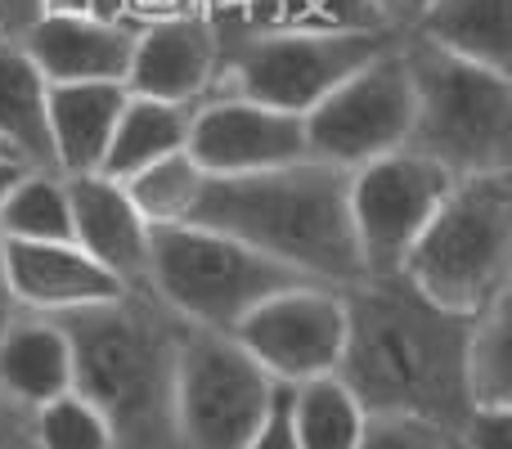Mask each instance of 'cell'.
I'll return each mask as SVG.
<instances>
[{"instance_id": "cell-4", "label": "cell", "mask_w": 512, "mask_h": 449, "mask_svg": "<svg viewBox=\"0 0 512 449\" xmlns=\"http://www.w3.org/2000/svg\"><path fill=\"white\" fill-rule=\"evenodd\" d=\"M396 274L468 319L512 297V171L454 180Z\"/></svg>"}, {"instance_id": "cell-25", "label": "cell", "mask_w": 512, "mask_h": 449, "mask_svg": "<svg viewBox=\"0 0 512 449\" xmlns=\"http://www.w3.org/2000/svg\"><path fill=\"white\" fill-rule=\"evenodd\" d=\"M512 297L495 301L486 315L472 319L468 355H463V382L468 400L477 405H512V346H508Z\"/></svg>"}, {"instance_id": "cell-17", "label": "cell", "mask_w": 512, "mask_h": 449, "mask_svg": "<svg viewBox=\"0 0 512 449\" xmlns=\"http://www.w3.org/2000/svg\"><path fill=\"white\" fill-rule=\"evenodd\" d=\"M122 104V81H54L45 90V122L59 176H95Z\"/></svg>"}, {"instance_id": "cell-18", "label": "cell", "mask_w": 512, "mask_h": 449, "mask_svg": "<svg viewBox=\"0 0 512 449\" xmlns=\"http://www.w3.org/2000/svg\"><path fill=\"white\" fill-rule=\"evenodd\" d=\"M0 391L27 414L72 391V346L54 315L18 310L0 333Z\"/></svg>"}, {"instance_id": "cell-6", "label": "cell", "mask_w": 512, "mask_h": 449, "mask_svg": "<svg viewBox=\"0 0 512 449\" xmlns=\"http://www.w3.org/2000/svg\"><path fill=\"white\" fill-rule=\"evenodd\" d=\"M221 54L207 99H248L261 108L306 117L342 77L400 41V32H252L216 18Z\"/></svg>"}, {"instance_id": "cell-22", "label": "cell", "mask_w": 512, "mask_h": 449, "mask_svg": "<svg viewBox=\"0 0 512 449\" xmlns=\"http://www.w3.org/2000/svg\"><path fill=\"white\" fill-rule=\"evenodd\" d=\"M0 238L5 243H72L68 180L59 171L27 167L0 203Z\"/></svg>"}, {"instance_id": "cell-10", "label": "cell", "mask_w": 512, "mask_h": 449, "mask_svg": "<svg viewBox=\"0 0 512 449\" xmlns=\"http://www.w3.org/2000/svg\"><path fill=\"white\" fill-rule=\"evenodd\" d=\"M454 176L436 162L409 149L382 153L351 171L346 207H351V234L364 274H396L414 238L432 221L441 198L450 194Z\"/></svg>"}, {"instance_id": "cell-26", "label": "cell", "mask_w": 512, "mask_h": 449, "mask_svg": "<svg viewBox=\"0 0 512 449\" xmlns=\"http://www.w3.org/2000/svg\"><path fill=\"white\" fill-rule=\"evenodd\" d=\"M117 185L126 189V198H131L135 212H140L149 225H176V221H185L189 207H194V194H198V185H203V171H198V162L180 149V153H167V158L149 162V167H140L135 176L117 180Z\"/></svg>"}, {"instance_id": "cell-9", "label": "cell", "mask_w": 512, "mask_h": 449, "mask_svg": "<svg viewBox=\"0 0 512 449\" xmlns=\"http://www.w3.org/2000/svg\"><path fill=\"white\" fill-rule=\"evenodd\" d=\"M414 122V90L400 41L342 77L306 117V158L355 171L382 153L405 149Z\"/></svg>"}, {"instance_id": "cell-14", "label": "cell", "mask_w": 512, "mask_h": 449, "mask_svg": "<svg viewBox=\"0 0 512 449\" xmlns=\"http://www.w3.org/2000/svg\"><path fill=\"white\" fill-rule=\"evenodd\" d=\"M72 203V243L95 256L122 288H149V221L108 176H63Z\"/></svg>"}, {"instance_id": "cell-30", "label": "cell", "mask_w": 512, "mask_h": 449, "mask_svg": "<svg viewBox=\"0 0 512 449\" xmlns=\"http://www.w3.org/2000/svg\"><path fill=\"white\" fill-rule=\"evenodd\" d=\"M243 0H131L135 27L158 18H230Z\"/></svg>"}, {"instance_id": "cell-33", "label": "cell", "mask_w": 512, "mask_h": 449, "mask_svg": "<svg viewBox=\"0 0 512 449\" xmlns=\"http://www.w3.org/2000/svg\"><path fill=\"white\" fill-rule=\"evenodd\" d=\"M0 449H36L32 441V414L0 391Z\"/></svg>"}, {"instance_id": "cell-16", "label": "cell", "mask_w": 512, "mask_h": 449, "mask_svg": "<svg viewBox=\"0 0 512 449\" xmlns=\"http://www.w3.org/2000/svg\"><path fill=\"white\" fill-rule=\"evenodd\" d=\"M27 59L50 81H122L131 63L135 27L77 14H41L23 36H14Z\"/></svg>"}, {"instance_id": "cell-15", "label": "cell", "mask_w": 512, "mask_h": 449, "mask_svg": "<svg viewBox=\"0 0 512 449\" xmlns=\"http://www.w3.org/2000/svg\"><path fill=\"white\" fill-rule=\"evenodd\" d=\"M9 292L32 315H68L122 297V283L77 243H5Z\"/></svg>"}, {"instance_id": "cell-39", "label": "cell", "mask_w": 512, "mask_h": 449, "mask_svg": "<svg viewBox=\"0 0 512 449\" xmlns=\"http://www.w3.org/2000/svg\"><path fill=\"white\" fill-rule=\"evenodd\" d=\"M450 449H454V441H450Z\"/></svg>"}, {"instance_id": "cell-8", "label": "cell", "mask_w": 512, "mask_h": 449, "mask_svg": "<svg viewBox=\"0 0 512 449\" xmlns=\"http://www.w3.org/2000/svg\"><path fill=\"white\" fill-rule=\"evenodd\" d=\"M274 400V378L230 333L189 328L176 355L180 449H248Z\"/></svg>"}, {"instance_id": "cell-24", "label": "cell", "mask_w": 512, "mask_h": 449, "mask_svg": "<svg viewBox=\"0 0 512 449\" xmlns=\"http://www.w3.org/2000/svg\"><path fill=\"white\" fill-rule=\"evenodd\" d=\"M364 409L342 382L328 373L292 387V432L297 449H355L364 432Z\"/></svg>"}, {"instance_id": "cell-38", "label": "cell", "mask_w": 512, "mask_h": 449, "mask_svg": "<svg viewBox=\"0 0 512 449\" xmlns=\"http://www.w3.org/2000/svg\"><path fill=\"white\" fill-rule=\"evenodd\" d=\"M0 153H5V144H0Z\"/></svg>"}, {"instance_id": "cell-34", "label": "cell", "mask_w": 512, "mask_h": 449, "mask_svg": "<svg viewBox=\"0 0 512 449\" xmlns=\"http://www.w3.org/2000/svg\"><path fill=\"white\" fill-rule=\"evenodd\" d=\"M41 18L36 0H0V36H23Z\"/></svg>"}, {"instance_id": "cell-27", "label": "cell", "mask_w": 512, "mask_h": 449, "mask_svg": "<svg viewBox=\"0 0 512 449\" xmlns=\"http://www.w3.org/2000/svg\"><path fill=\"white\" fill-rule=\"evenodd\" d=\"M32 441L36 449H113V432L86 396L68 391L32 409Z\"/></svg>"}, {"instance_id": "cell-11", "label": "cell", "mask_w": 512, "mask_h": 449, "mask_svg": "<svg viewBox=\"0 0 512 449\" xmlns=\"http://www.w3.org/2000/svg\"><path fill=\"white\" fill-rule=\"evenodd\" d=\"M230 337L274 382L297 387V382L328 378V373H337L346 342L342 288H333V283L283 288L265 297L256 310H248Z\"/></svg>"}, {"instance_id": "cell-32", "label": "cell", "mask_w": 512, "mask_h": 449, "mask_svg": "<svg viewBox=\"0 0 512 449\" xmlns=\"http://www.w3.org/2000/svg\"><path fill=\"white\" fill-rule=\"evenodd\" d=\"M41 14H77V18H104V23L135 27L131 0H36Z\"/></svg>"}, {"instance_id": "cell-20", "label": "cell", "mask_w": 512, "mask_h": 449, "mask_svg": "<svg viewBox=\"0 0 512 449\" xmlns=\"http://www.w3.org/2000/svg\"><path fill=\"white\" fill-rule=\"evenodd\" d=\"M45 90L27 50L14 36H0V144L9 158H18L32 171H59L50 149V122H45Z\"/></svg>"}, {"instance_id": "cell-1", "label": "cell", "mask_w": 512, "mask_h": 449, "mask_svg": "<svg viewBox=\"0 0 512 449\" xmlns=\"http://www.w3.org/2000/svg\"><path fill=\"white\" fill-rule=\"evenodd\" d=\"M346 342L333 378L360 400L364 414H405L463 427L472 414L463 355L472 319L427 301L405 274H364L342 288Z\"/></svg>"}, {"instance_id": "cell-5", "label": "cell", "mask_w": 512, "mask_h": 449, "mask_svg": "<svg viewBox=\"0 0 512 449\" xmlns=\"http://www.w3.org/2000/svg\"><path fill=\"white\" fill-rule=\"evenodd\" d=\"M400 54L414 90L405 149L454 180L512 171V72L454 59L414 36H400Z\"/></svg>"}, {"instance_id": "cell-37", "label": "cell", "mask_w": 512, "mask_h": 449, "mask_svg": "<svg viewBox=\"0 0 512 449\" xmlns=\"http://www.w3.org/2000/svg\"><path fill=\"white\" fill-rule=\"evenodd\" d=\"M23 162L18 158H9V153H0V203H5V194H9V185H14L18 176H23Z\"/></svg>"}, {"instance_id": "cell-31", "label": "cell", "mask_w": 512, "mask_h": 449, "mask_svg": "<svg viewBox=\"0 0 512 449\" xmlns=\"http://www.w3.org/2000/svg\"><path fill=\"white\" fill-rule=\"evenodd\" d=\"M248 449H297V432H292V387L274 382V400L265 414L261 432L248 441Z\"/></svg>"}, {"instance_id": "cell-7", "label": "cell", "mask_w": 512, "mask_h": 449, "mask_svg": "<svg viewBox=\"0 0 512 449\" xmlns=\"http://www.w3.org/2000/svg\"><path fill=\"white\" fill-rule=\"evenodd\" d=\"M297 283L315 279L216 229L189 221L149 229V292L189 328L234 333V324L248 310Z\"/></svg>"}, {"instance_id": "cell-3", "label": "cell", "mask_w": 512, "mask_h": 449, "mask_svg": "<svg viewBox=\"0 0 512 449\" xmlns=\"http://www.w3.org/2000/svg\"><path fill=\"white\" fill-rule=\"evenodd\" d=\"M351 171L301 158L252 176H203L185 221L239 238L252 252L306 274L315 283L364 279L346 207Z\"/></svg>"}, {"instance_id": "cell-28", "label": "cell", "mask_w": 512, "mask_h": 449, "mask_svg": "<svg viewBox=\"0 0 512 449\" xmlns=\"http://www.w3.org/2000/svg\"><path fill=\"white\" fill-rule=\"evenodd\" d=\"M355 449H450V432L405 414H369Z\"/></svg>"}, {"instance_id": "cell-36", "label": "cell", "mask_w": 512, "mask_h": 449, "mask_svg": "<svg viewBox=\"0 0 512 449\" xmlns=\"http://www.w3.org/2000/svg\"><path fill=\"white\" fill-rule=\"evenodd\" d=\"M18 301H14V292H9V274H5V238H0V333H5L9 324H14V315H18Z\"/></svg>"}, {"instance_id": "cell-19", "label": "cell", "mask_w": 512, "mask_h": 449, "mask_svg": "<svg viewBox=\"0 0 512 449\" xmlns=\"http://www.w3.org/2000/svg\"><path fill=\"white\" fill-rule=\"evenodd\" d=\"M414 41H427L454 59L481 68H512V0H427L409 23Z\"/></svg>"}, {"instance_id": "cell-13", "label": "cell", "mask_w": 512, "mask_h": 449, "mask_svg": "<svg viewBox=\"0 0 512 449\" xmlns=\"http://www.w3.org/2000/svg\"><path fill=\"white\" fill-rule=\"evenodd\" d=\"M221 54L216 18H158L135 27L131 63H126V95L167 99V104H203Z\"/></svg>"}, {"instance_id": "cell-35", "label": "cell", "mask_w": 512, "mask_h": 449, "mask_svg": "<svg viewBox=\"0 0 512 449\" xmlns=\"http://www.w3.org/2000/svg\"><path fill=\"white\" fill-rule=\"evenodd\" d=\"M423 5H427V0H373L378 18L391 27V32H400V36H405V32H409V23H414V18L423 14Z\"/></svg>"}, {"instance_id": "cell-29", "label": "cell", "mask_w": 512, "mask_h": 449, "mask_svg": "<svg viewBox=\"0 0 512 449\" xmlns=\"http://www.w3.org/2000/svg\"><path fill=\"white\" fill-rule=\"evenodd\" d=\"M454 449H512V405H477L454 432Z\"/></svg>"}, {"instance_id": "cell-21", "label": "cell", "mask_w": 512, "mask_h": 449, "mask_svg": "<svg viewBox=\"0 0 512 449\" xmlns=\"http://www.w3.org/2000/svg\"><path fill=\"white\" fill-rule=\"evenodd\" d=\"M194 108L198 104H167V99L126 95L95 176L126 180L140 167H149V162L180 153L189 144V117H194Z\"/></svg>"}, {"instance_id": "cell-12", "label": "cell", "mask_w": 512, "mask_h": 449, "mask_svg": "<svg viewBox=\"0 0 512 449\" xmlns=\"http://www.w3.org/2000/svg\"><path fill=\"white\" fill-rule=\"evenodd\" d=\"M185 153L203 176H252L306 158V126L297 113L261 108L248 99H203L189 117Z\"/></svg>"}, {"instance_id": "cell-2", "label": "cell", "mask_w": 512, "mask_h": 449, "mask_svg": "<svg viewBox=\"0 0 512 449\" xmlns=\"http://www.w3.org/2000/svg\"><path fill=\"white\" fill-rule=\"evenodd\" d=\"M54 319L72 346V391L104 414L113 449H180L176 355L185 319L149 288Z\"/></svg>"}, {"instance_id": "cell-23", "label": "cell", "mask_w": 512, "mask_h": 449, "mask_svg": "<svg viewBox=\"0 0 512 449\" xmlns=\"http://www.w3.org/2000/svg\"><path fill=\"white\" fill-rule=\"evenodd\" d=\"M230 18L252 32H378L387 27L373 0H243Z\"/></svg>"}]
</instances>
